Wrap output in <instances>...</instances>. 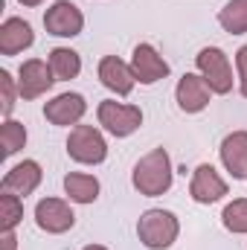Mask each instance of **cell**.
<instances>
[{"label": "cell", "instance_id": "1", "mask_svg": "<svg viewBox=\"0 0 247 250\" xmlns=\"http://www.w3.org/2000/svg\"><path fill=\"white\" fill-rule=\"evenodd\" d=\"M131 184L140 195L145 198H157L163 192L172 189V160L166 148H154L145 157H140V163L131 172Z\"/></svg>", "mask_w": 247, "mask_h": 250}, {"label": "cell", "instance_id": "2", "mask_svg": "<svg viewBox=\"0 0 247 250\" xmlns=\"http://www.w3.org/2000/svg\"><path fill=\"white\" fill-rule=\"evenodd\" d=\"M181 224L169 209H145L137 221V236L148 250H166L175 245Z\"/></svg>", "mask_w": 247, "mask_h": 250}, {"label": "cell", "instance_id": "3", "mask_svg": "<svg viewBox=\"0 0 247 250\" xmlns=\"http://www.w3.org/2000/svg\"><path fill=\"white\" fill-rule=\"evenodd\" d=\"M67 154L76 163L99 166L108 157V143H105V137H102L99 128H93V125H76L70 131V137H67Z\"/></svg>", "mask_w": 247, "mask_h": 250}, {"label": "cell", "instance_id": "4", "mask_svg": "<svg viewBox=\"0 0 247 250\" xmlns=\"http://www.w3.org/2000/svg\"><path fill=\"white\" fill-rule=\"evenodd\" d=\"M195 64H198V70H201V76H204V82L209 84L212 93L224 96V93L233 90V67H230V59H227L224 50L204 47L195 56Z\"/></svg>", "mask_w": 247, "mask_h": 250}, {"label": "cell", "instance_id": "5", "mask_svg": "<svg viewBox=\"0 0 247 250\" xmlns=\"http://www.w3.org/2000/svg\"><path fill=\"white\" fill-rule=\"evenodd\" d=\"M96 117H99V125L114 137H131L143 125V111L137 105H123V102H114V99L99 102Z\"/></svg>", "mask_w": 247, "mask_h": 250}, {"label": "cell", "instance_id": "6", "mask_svg": "<svg viewBox=\"0 0 247 250\" xmlns=\"http://www.w3.org/2000/svg\"><path fill=\"white\" fill-rule=\"evenodd\" d=\"M44 26L50 35L56 38H76L84 26V15L76 3L70 0H56L47 12H44Z\"/></svg>", "mask_w": 247, "mask_h": 250}, {"label": "cell", "instance_id": "7", "mask_svg": "<svg viewBox=\"0 0 247 250\" xmlns=\"http://www.w3.org/2000/svg\"><path fill=\"white\" fill-rule=\"evenodd\" d=\"M53 84H56V76H53L50 62L29 59V62L21 64V70H18V93H21V99H38Z\"/></svg>", "mask_w": 247, "mask_h": 250}, {"label": "cell", "instance_id": "8", "mask_svg": "<svg viewBox=\"0 0 247 250\" xmlns=\"http://www.w3.org/2000/svg\"><path fill=\"white\" fill-rule=\"evenodd\" d=\"M131 73L140 84H157L169 76V62L151 44H137L131 53Z\"/></svg>", "mask_w": 247, "mask_h": 250}, {"label": "cell", "instance_id": "9", "mask_svg": "<svg viewBox=\"0 0 247 250\" xmlns=\"http://www.w3.org/2000/svg\"><path fill=\"white\" fill-rule=\"evenodd\" d=\"M35 224L44 230V233H67L73 224H76V215L70 209V204L62 198H41L38 207H35Z\"/></svg>", "mask_w": 247, "mask_h": 250}, {"label": "cell", "instance_id": "10", "mask_svg": "<svg viewBox=\"0 0 247 250\" xmlns=\"http://www.w3.org/2000/svg\"><path fill=\"white\" fill-rule=\"evenodd\" d=\"M209 96H212V90L204 82V76H198V73H186L175 87V99L184 114H201L209 105Z\"/></svg>", "mask_w": 247, "mask_h": 250}, {"label": "cell", "instance_id": "11", "mask_svg": "<svg viewBox=\"0 0 247 250\" xmlns=\"http://www.w3.org/2000/svg\"><path fill=\"white\" fill-rule=\"evenodd\" d=\"M189 195H192V201H198V204H215V201H221V198L227 195V184H224V178H221L209 163H201V166L195 169V175H192Z\"/></svg>", "mask_w": 247, "mask_h": 250}, {"label": "cell", "instance_id": "12", "mask_svg": "<svg viewBox=\"0 0 247 250\" xmlns=\"http://www.w3.org/2000/svg\"><path fill=\"white\" fill-rule=\"evenodd\" d=\"M87 111V102L82 93H59L53 102L44 105V117L53 125H79Z\"/></svg>", "mask_w": 247, "mask_h": 250}, {"label": "cell", "instance_id": "13", "mask_svg": "<svg viewBox=\"0 0 247 250\" xmlns=\"http://www.w3.org/2000/svg\"><path fill=\"white\" fill-rule=\"evenodd\" d=\"M99 82H102L108 90H114L117 96H128V93L134 90V84H137V79H134V73H131V64H125L123 59H117V56H105V59L99 62Z\"/></svg>", "mask_w": 247, "mask_h": 250}, {"label": "cell", "instance_id": "14", "mask_svg": "<svg viewBox=\"0 0 247 250\" xmlns=\"http://www.w3.org/2000/svg\"><path fill=\"white\" fill-rule=\"evenodd\" d=\"M35 44V32L23 18H6L0 26V53L3 56H18Z\"/></svg>", "mask_w": 247, "mask_h": 250}, {"label": "cell", "instance_id": "15", "mask_svg": "<svg viewBox=\"0 0 247 250\" xmlns=\"http://www.w3.org/2000/svg\"><path fill=\"white\" fill-rule=\"evenodd\" d=\"M41 178H44V172H41V166L35 163V160H23V163H18L15 169H9L6 175H3V192H12V195H32L35 189L41 187Z\"/></svg>", "mask_w": 247, "mask_h": 250}, {"label": "cell", "instance_id": "16", "mask_svg": "<svg viewBox=\"0 0 247 250\" xmlns=\"http://www.w3.org/2000/svg\"><path fill=\"white\" fill-rule=\"evenodd\" d=\"M218 151H221L224 169H227L236 181H245L247 178V131H233V134H227Z\"/></svg>", "mask_w": 247, "mask_h": 250}, {"label": "cell", "instance_id": "17", "mask_svg": "<svg viewBox=\"0 0 247 250\" xmlns=\"http://www.w3.org/2000/svg\"><path fill=\"white\" fill-rule=\"evenodd\" d=\"M64 192L73 204H93L99 198V181L84 172H70L64 178Z\"/></svg>", "mask_w": 247, "mask_h": 250}, {"label": "cell", "instance_id": "18", "mask_svg": "<svg viewBox=\"0 0 247 250\" xmlns=\"http://www.w3.org/2000/svg\"><path fill=\"white\" fill-rule=\"evenodd\" d=\"M50 67H53V76H56V82H70V79H76L79 73H82V59H79V53L76 50H70V47H56V50H50Z\"/></svg>", "mask_w": 247, "mask_h": 250}, {"label": "cell", "instance_id": "19", "mask_svg": "<svg viewBox=\"0 0 247 250\" xmlns=\"http://www.w3.org/2000/svg\"><path fill=\"white\" fill-rule=\"evenodd\" d=\"M218 23L230 35H245L247 32V0H230L218 12Z\"/></svg>", "mask_w": 247, "mask_h": 250}, {"label": "cell", "instance_id": "20", "mask_svg": "<svg viewBox=\"0 0 247 250\" xmlns=\"http://www.w3.org/2000/svg\"><path fill=\"white\" fill-rule=\"evenodd\" d=\"M0 146H3V157L18 154L26 146V128H23V123L6 120V123L0 125Z\"/></svg>", "mask_w": 247, "mask_h": 250}, {"label": "cell", "instance_id": "21", "mask_svg": "<svg viewBox=\"0 0 247 250\" xmlns=\"http://www.w3.org/2000/svg\"><path fill=\"white\" fill-rule=\"evenodd\" d=\"M23 218V201L21 195H12V192H3L0 195V230H15L18 221Z\"/></svg>", "mask_w": 247, "mask_h": 250}, {"label": "cell", "instance_id": "22", "mask_svg": "<svg viewBox=\"0 0 247 250\" xmlns=\"http://www.w3.org/2000/svg\"><path fill=\"white\" fill-rule=\"evenodd\" d=\"M221 221H224V227H227L230 233L245 236L247 233V198H239V201L227 204L224 212H221Z\"/></svg>", "mask_w": 247, "mask_h": 250}, {"label": "cell", "instance_id": "23", "mask_svg": "<svg viewBox=\"0 0 247 250\" xmlns=\"http://www.w3.org/2000/svg\"><path fill=\"white\" fill-rule=\"evenodd\" d=\"M0 93H3L0 111H3V117H9L15 111V79H12L9 70H0Z\"/></svg>", "mask_w": 247, "mask_h": 250}, {"label": "cell", "instance_id": "24", "mask_svg": "<svg viewBox=\"0 0 247 250\" xmlns=\"http://www.w3.org/2000/svg\"><path fill=\"white\" fill-rule=\"evenodd\" d=\"M236 67H239V90L247 99V44L236 53Z\"/></svg>", "mask_w": 247, "mask_h": 250}, {"label": "cell", "instance_id": "25", "mask_svg": "<svg viewBox=\"0 0 247 250\" xmlns=\"http://www.w3.org/2000/svg\"><path fill=\"white\" fill-rule=\"evenodd\" d=\"M15 248H18V239H15L12 230H6L3 233V250H15Z\"/></svg>", "mask_w": 247, "mask_h": 250}, {"label": "cell", "instance_id": "26", "mask_svg": "<svg viewBox=\"0 0 247 250\" xmlns=\"http://www.w3.org/2000/svg\"><path fill=\"white\" fill-rule=\"evenodd\" d=\"M18 3H23V6H41L44 0H18Z\"/></svg>", "mask_w": 247, "mask_h": 250}, {"label": "cell", "instance_id": "27", "mask_svg": "<svg viewBox=\"0 0 247 250\" xmlns=\"http://www.w3.org/2000/svg\"><path fill=\"white\" fill-rule=\"evenodd\" d=\"M84 250H108V248H102V245H87Z\"/></svg>", "mask_w": 247, "mask_h": 250}]
</instances>
